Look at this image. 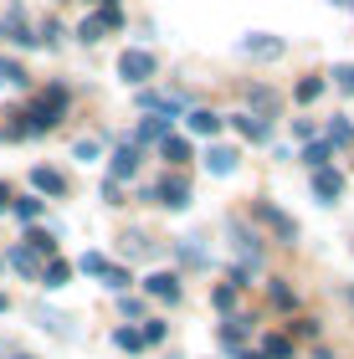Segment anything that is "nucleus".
<instances>
[{
    "instance_id": "nucleus-28",
    "label": "nucleus",
    "mask_w": 354,
    "mask_h": 359,
    "mask_svg": "<svg viewBox=\"0 0 354 359\" xmlns=\"http://www.w3.org/2000/svg\"><path fill=\"white\" fill-rule=\"evenodd\" d=\"M318 93H324V77H303V83L293 88V97H298V103H313Z\"/></svg>"
},
{
    "instance_id": "nucleus-24",
    "label": "nucleus",
    "mask_w": 354,
    "mask_h": 359,
    "mask_svg": "<svg viewBox=\"0 0 354 359\" xmlns=\"http://www.w3.org/2000/svg\"><path fill=\"white\" fill-rule=\"evenodd\" d=\"M0 83H11V88H26L31 77H26V67H21V62H6V57H0Z\"/></svg>"
},
{
    "instance_id": "nucleus-16",
    "label": "nucleus",
    "mask_w": 354,
    "mask_h": 359,
    "mask_svg": "<svg viewBox=\"0 0 354 359\" xmlns=\"http://www.w3.org/2000/svg\"><path fill=\"white\" fill-rule=\"evenodd\" d=\"M298 159H303V165H308V170H324V165H329V159H334V149H329V144H324V139H308V149H303Z\"/></svg>"
},
{
    "instance_id": "nucleus-15",
    "label": "nucleus",
    "mask_w": 354,
    "mask_h": 359,
    "mask_svg": "<svg viewBox=\"0 0 354 359\" xmlns=\"http://www.w3.org/2000/svg\"><path fill=\"white\" fill-rule=\"evenodd\" d=\"M236 149H226V144H211V154H205V170L211 175H236Z\"/></svg>"
},
{
    "instance_id": "nucleus-40",
    "label": "nucleus",
    "mask_w": 354,
    "mask_h": 359,
    "mask_svg": "<svg viewBox=\"0 0 354 359\" xmlns=\"http://www.w3.org/2000/svg\"><path fill=\"white\" fill-rule=\"evenodd\" d=\"M313 359H334V354H329V349H313Z\"/></svg>"
},
{
    "instance_id": "nucleus-21",
    "label": "nucleus",
    "mask_w": 354,
    "mask_h": 359,
    "mask_svg": "<svg viewBox=\"0 0 354 359\" xmlns=\"http://www.w3.org/2000/svg\"><path fill=\"white\" fill-rule=\"evenodd\" d=\"M247 103L257 108V118H262V113L278 108V93H272V88H247Z\"/></svg>"
},
{
    "instance_id": "nucleus-33",
    "label": "nucleus",
    "mask_w": 354,
    "mask_h": 359,
    "mask_svg": "<svg viewBox=\"0 0 354 359\" xmlns=\"http://www.w3.org/2000/svg\"><path fill=\"white\" fill-rule=\"evenodd\" d=\"M57 36H62V26L52 21V15H46V21H41V31H36V41H41V46H57Z\"/></svg>"
},
{
    "instance_id": "nucleus-36",
    "label": "nucleus",
    "mask_w": 354,
    "mask_h": 359,
    "mask_svg": "<svg viewBox=\"0 0 354 359\" xmlns=\"http://www.w3.org/2000/svg\"><path fill=\"white\" fill-rule=\"evenodd\" d=\"M139 339H144V344H159V339H165V323H144V329H139Z\"/></svg>"
},
{
    "instance_id": "nucleus-30",
    "label": "nucleus",
    "mask_w": 354,
    "mask_h": 359,
    "mask_svg": "<svg viewBox=\"0 0 354 359\" xmlns=\"http://www.w3.org/2000/svg\"><path fill=\"white\" fill-rule=\"evenodd\" d=\"M267 298H272V308H293V303H298L287 283H272V287H267Z\"/></svg>"
},
{
    "instance_id": "nucleus-26",
    "label": "nucleus",
    "mask_w": 354,
    "mask_h": 359,
    "mask_svg": "<svg viewBox=\"0 0 354 359\" xmlns=\"http://www.w3.org/2000/svg\"><path fill=\"white\" fill-rule=\"evenodd\" d=\"M93 21H98L103 31H118V26H123V11H118V0H108V6H103L98 15H93Z\"/></svg>"
},
{
    "instance_id": "nucleus-11",
    "label": "nucleus",
    "mask_w": 354,
    "mask_h": 359,
    "mask_svg": "<svg viewBox=\"0 0 354 359\" xmlns=\"http://www.w3.org/2000/svg\"><path fill=\"white\" fill-rule=\"evenodd\" d=\"M134 170H139V144H118V149H114V165H108V180H118V185H123Z\"/></svg>"
},
{
    "instance_id": "nucleus-4",
    "label": "nucleus",
    "mask_w": 354,
    "mask_h": 359,
    "mask_svg": "<svg viewBox=\"0 0 354 359\" xmlns=\"http://www.w3.org/2000/svg\"><path fill=\"white\" fill-rule=\"evenodd\" d=\"M282 52H287L282 36H267V31H252V36H241V57H252V62H278Z\"/></svg>"
},
{
    "instance_id": "nucleus-22",
    "label": "nucleus",
    "mask_w": 354,
    "mask_h": 359,
    "mask_svg": "<svg viewBox=\"0 0 354 359\" xmlns=\"http://www.w3.org/2000/svg\"><path fill=\"white\" fill-rule=\"evenodd\" d=\"M67 277H72V267L62 262V257H52V267H41V283L46 287H67Z\"/></svg>"
},
{
    "instance_id": "nucleus-12",
    "label": "nucleus",
    "mask_w": 354,
    "mask_h": 359,
    "mask_svg": "<svg viewBox=\"0 0 354 359\" xmlns=\"http://www.w3.org/2000/svg\"><path fill=\"white\" fill-rule=\"evenodd\" d=\"M231 236H236V252H241V262H247V267L257 272V262H262V247H257V236H247V226H241L236 216H231Z\"/></svg>"
},
{
    "instance_id": "nucleus-44",
    "label": "nucleus",
    "mask_w": 354,
    "mask_h": 359,
    "mask_svg": "<svg viewBox=\"0 0 354 359\" xmlns=\"http://www.w3.org/2000/svg\"><path fill=\"white\" fill-rule=\"evenodd\" d=\"M0 313H6V298H0Z\"/></svg>"
},
{
    "instance_id": "nucleus-35",
    "label": "nucleus",
    "mask_w": 354,
    "mask_h": 359,
    "mask_svg": "<svg viewBox=\"0 0 354 359\" xmlns=\"http://www.w3.org/2000/svg\"><path fill=\"white\" fill-rule=\"evenodd\" d=\"M103 283H108V287H114V292H123L128 283H134V277H128L123 267H108V272H103Z\"/></svg>"
},
{
    "instance_id": "nucleus-31",
    "label": "nucleus",
    "mask_w": 354,
    "mask_h": 359,
    "mask_svg": "<svg viewBox=\"0 0 354 359\" xmlns=\"http://www.w3.org/2000/svg\"><path fill=\"white\" fill-rule=\"evenodd\" d=\"M211 303L221 308V313H231V308H236V287H231V283H221V287L211 292Z\"/></svg>"
},
{
    "instance_id": "nucleus-10",
    "label": "nucleus",
    "mask_w": 354,
    "mask_h": 359,
    "mask_svg": "<svg viewBox=\"0 0 354 359\" xmlns=\"http://www.w3.org/2000/svg\"><path fill=\"white\" fill-rule=\"evenodd\" d=\"M231 123H236V134L247 139V144H267V139H272V123H267V118H257V113H236Z\"/></svg>"
},
{
    "instance_id": "nucleus-25",
    "label": "nucleus",
    "mask_w": 354,
    "mask_h": 359,
    "mask_svg": "<svg viewBox=\"0 0 354 359\" xmlns=\"http://www.w3.org/2000/svg\"><path fill=\"white\" fill-rule=\"evenodd\" d=\"M175 252H180V262H190V267H205V252L196 247V236H185V241H175Z\"/></svg>"
},
{
    "instance_id": "nucleus-34",
    "label": "nucleus",
    "mask_w": 354,
    "mask_h": 359,
    "mask_svg": "<svg viewBox=\"0 0 354 359\" xmlns=\"http://www.w3.org/2000/svg\"><path fill=\"white\" fill-rule=\"evenodd\" d=\"M11 210H15L21 221H36V216H41V201H11Z\"/></svg>"
},
{
    "instance_id": "nucleus-2",
    "label": "nucleus",
    "mask_w": 354,
    "mask_h": 359,
    "mask_svg": "<svg viewBox=\"0 0 354 359\" xmlns=\"http://www.w3.org/2000/svg\"><path fill=\"white\" fill-rule=\"evenodd\" d=\"M154 67H159V62H154V52H144V46H128V52L118 57V77H123V83H134V88L149 83Z\"/></svg>"
},
{
    "instance_id": "nucleus-42",
    "label": "nucleus",
    "mask_w": 354,
    "mask_h": 359,
    "mask_svg": "<svg viewBox=\"0 0 354 359\" xmlns=\"http://www.w3.org/2000/svg\"><path fill=\"white\" fill-rule=\"evenodd\" d=\"M88 6H108V0H88Z\"/></svg>"
},
{
    "instance_id": "nucleus-37",
    "label": "nucleus",
    "mask_w": 354,
    "mask_h": 359,
    "mask_svg": "<svg viewBox=\"0 0 354 359\" xmlns=\"http://www.w3.org/2000/svg\"><path fill=\"white\" fill-rule=\"evenodd\" d=\"M98 149H103L98 139H77V159H83V165H88V159H98Z\"/></svg>"
},
{
    "instance_id": "nucleus-27",
    "label": "nucleus",
    "mask_w": 354,
    "mask_h": 359,
    "mask_svg": "<svg viewBox=\"0 0 354 359\" xmlns=\"http://www.w3.org/2000/svg\"><path fill=\"white\" fill-rule=\"evenodd\" d=\"M77 267H83L88 277H103V272H108V267H114V262H108V257H103V252H83V262H77Z\"/></svg>"
},
{
    "instance_id": "nucleus-5",
    "label": "nucleus",
    "mask_w": 354,
    "mask_h": 359,
    "mask_svg": "<svg viewBox=\"0 0 354 359\" xmlns=\"http://www.w3.org/2000/svg\"><path fill=\"white\" fill-rule=\"evenodd\" d=\"M313 195H318V201H324V205H334V201H339V195H344V175L339 170H313Z\"/></svg>"
},
{
    "instance_id": "nucleus-38",
    "label": "nucleus",
    "mask_w": 354,
    "mask_h": 359,
    "mask_svg": "<svg viewBox=\"0 0 354 359\" xmlns=\"http://www.w3.org/2000/svg\"><path fill=\"white\" fill-rule=\"evenodd\" d=\"M77 36H83V41H98V36H103V26H98V21H93V15H88V21L77 26Z\"/></svg>"
},
{
    "instance_id": "nucleus-46",
    "label": "nucleus",
    "mask_w": 354,
    "mask_h": 359,
    "mask_svg": "<svg viewBox=\"0 0 354 359\" xmlns=\"http://www.w3.org/2000/svg\"><path fill=\"white\" fill-rule=\"evenodd\" d=\"M349 6H354V0H349Z\"/></svg>"
},
{
    "instance_id": "nucleus-17",
    "label": "nucleus",
    "mask_w": 354,
    "mask_h": 359,
    "mask_svg": "<svg viewBox=\"0 0 354 359\" xmlns=\"http://www.w3.org/2000/svg\"><path fill=\"white\" fill-rule=\"evenodd\" d=\"M241 339H247V318L221 323V344H226V354H241Z\"/></svg>"
},
{
    "instance_id": "nucleus-23",
    "label": "nucleus",
    "mask_w": 354,
    "mask_h": 359,
    "mask_svg": "<svg viewBox=\"0 0 354 359\" xmlns=\"http://www.w3.org/2000/svg\"><path fill=\"white\" fill-rule=\"evenodd\" d=\"M26 252H36V257H57L52 231H31V236H26Z\"/></svg>"
},
{
    "instance_id": "nucleus-14",
    "label": "nucleus",
    "mask_w": 354,
    "mask_h": 359,
    "mask_svg": "<svg viewBox=\"0 0 354 359\" xmlns=\"http://www.w3.org/2000/svg\"><path fill=\"white\" fill-rule=\"evenodd\" d=\"M159 154H165V165H170V170H180L185 159H190V139H180V134H165V139H159Z\"/></svg>"
},
{
    "instance_id": "nucleus-19",
    "label": "nucleus",
    "mask_w": 354,
    "mask_h": 359,
    "mask_svg": "<svg viewBox=\"0 0 354 359\" xmlns=\"http://www.w3.org/2000/svg\"><path fill=\"white\" fill-rule=\"evenodd\" d=\"M324 144H329V149H349V144H354V123H349V118H334Z\"/></svg>"
},
{
    "instance_id": "nucleus-1",
    "label": "nucleus",
    "mask_w": 354,
    "mask_h": 359,
    "mask_svg": "<svg viewBox=\"0 0 354 359\" xmlns=\"http://www.w3.org/2000/svg\"><path fill=\"white\" fill-rule=\"evenodd\" d=\"M252 221H262V226H267V231L278 236V241H287V247L298 241V221L287 216V210H278L272 201H252Z\"/></svg>"
},
{
    "instance_id": "nucleus-47",
    "label": "nucleus",
    "mask_w": 354,
    "mask_h": 359,
    "mask_svg": "<svg viewBox=\"0 0 354 359\" xmlns=\"http://www.w3.org/2000/svg\"><path fill=\"white\" fill-rule=\"evenodd\" d=\"M21 359H26V354H21Z\"/></svg>"
},
{
    "instance_id": "nucleus-6",
    "label": "nucleus",
    "mask_w": 354,
    "mask_h": 359,
    "mask_svg": "<svg viewBox=\"0 0 354 359\" xmlns=\"http://www.w3.org/2000/svg\"><path fill=\"white\" fill-rule=\"evenodd\" d=\"M144 292H149V298H165V303H180V277L175 272H149L144 277Z\"/></svg>"
},
{
    "instance_id": "nucleus-8",
    "label": "nucleus",
    "mask_w": 354,
    "mask_h": 359,
    "mask_svg": "<svg viewBox=\"0 0 354 359\" xmlns=\"http://www.w3.org/2000/svg\"><path fill=\"white\" fill-rule=\"evenodd\" d=\"M165 134H170V113H149V118H139V134L128 144H139V149H144V144H159Z\"/></svg>"
},
{
    "instance_id": "nucleus-13",
    "label": "nucleus",
    "mask_w": 354,
    "mask_h": 359,
    "mask_svg": "<svg viewBox=\"0 0 354 359\" xmlns=\"http://www.w3.org/2000/svg\"><path fill=\"white\" fill-rule=\"evenodd\" d=\"M31 185H36L41 195H67V175H62V170H46V165H36V170H31Z\"/></svg>"
},
{
    "instance_id": "nucleus-39",
    "label": "nucleus",
    "mask_w": 354,
    "mask_h": 359,
    "mask_svg": "<svg viewBox=\"0 0 354 359\" xmlns=\"http://www.w3.org/2000/svg\"><path fill=\"white\" fill-rule=\"evenodd\" d=\"M0 210H11V190L6 185H0Z\"/></svg>"
},
{
    "instance_id": "nucleus-41",
    "label": "nucleus",
    "mask_w": 354,
    "mask_h": 359,
    "mask_svg": "<svg viewBox=\"0 0 354 359\" xmlns=\"http://www.w3.org/2000/svg\"><path fill=\"white\" fill-rule=\"evenodd\" d=\"M236 359H262V354H236Z\"/></svg>"
},
{
    "instance_id": "nucleus-9",
    "label": "nucleus",
    "mask_w": 354,
    "mask_h": 359,
    "mask_svg": "<svg viewBox=\"0 0 354 359\" xmlns=\"http://www.w3.org/2000/svg\"><path fill=\"white\" fill-rule=\"evenodd\" d=\"M6 36H11L15 46H41V41H36V31L26 26V11H21V6H11V11H6Z\"/></svg>"
},
{
    "instance_id": "nucleus-32",
    "label": "nucleus",
    "mask_w": 354,
    "mask_h": 359,
    "mask_svg": "<svg viewBox=\"0 0 354 359\" xmlns=\"http://www.w3.org/2000/svg\"><path fill=\"white\" fill-rule=\"evenodd\" d=\"M114 344L134 354V349H144V339H139V329H114Z\"/></svg>"
},
{
    "instance_id": "nucleus-45",
    "label": "nucleus",
    "mask_w": 354,
    "mask_h": 359,
    "mask_svg": "<svg viewBox=\"0 0 354 359\" xmlns=\"http://www.w3.org/2000/svg\"><path fill=\"white\" fill-rule=\"evenodd\" d=\"M0 267H6V257H0Z\"/></svg>"
},
{
    "instance_id": "nucleus-43",
    "label": "nucleus",
    "mask_w": 354,
    "mask_h": 359,
    "mask_svg": "<svg viewBox=\"0 0 354 359\" xmlns=\"http://www.w3.org/2000/svg\"><path fill=\"white\" fill-rule=\"evenodd\" d=\"M334 6H349V0H334Z\"/></svg>"
},
{
    "instance_id": "nucleus-20",
    "label": "nucleus",
    "mask_w": 354,
    "mask_h": 359,
    "mask_svg": "<svg viewBox=\"0 0 354 359\" xmlns=\"http://www.w3.org/2000/svg\"><path fill=\"white\" fill-rule=\"evenodd\" d=\"M262 359H293V339L267 334V339H262Z\"/></svg>"
},
{
    "instance_id": "nucleus-18",
    "label": "nucleus",
    "mask_w": 354,
    "mask_h": 359,
    "mask_svg": "<svg viewBox=\"0 0 354 359\" xmlns=\"http://www.w3.org/2000/svg\"><path fill=\"white\" fill-rule=\"evenodd\" d=\"M11 267H15V272H26V277H41V257H36V252H26V247H11Z\"/></svg>"
},
{
    "instance_id": "nucleus-3",
    "label": "nucleus",
    "mask_w": 354,
    "mask_h": 359,
    "mask_svg": "<svg viewBox=\"0 0 354 359\" xmlns=\"http://www.w3.org/2000/svg\"><path fill=\"white\" fill-rule=\"evenodd\" d=\"M149 201H159V205H170V210H185L190 205V180L180 175V170H170L159 185L149 190Z\"/></svg>"
},
{
    "instance_id": "nucleus-7",
    "label": "nucleus",
    "mask_w": 354,
    "mask_h": 359,
    "mask_svg": "<svg viewBox=\"0 0 354 359\" xmlns=\"http://www.w3.org/2000/svg\"><path fill=\"white\" fill-rule=\"evenodd\" d=\"M221 123H226V118L211 113V108H190V113H185V128H190V134H200V139H216Z\"/></svg>"
},
{
    "instance_id": "nucleus-29",
    "label": "nucleus",
    "mask_w": 354,
    "mask_h": 359,
    "mask_svg": "<svg viewBox=\"0 0 354 359\" xmlns=\"http://www.w3.org/2000/svg\"><path fill=\"white\" fill-rule=\"evenodd\" d=\"M334 88L354 97V62H339V67H334Z\"/></svg>"
}]
</instances>
